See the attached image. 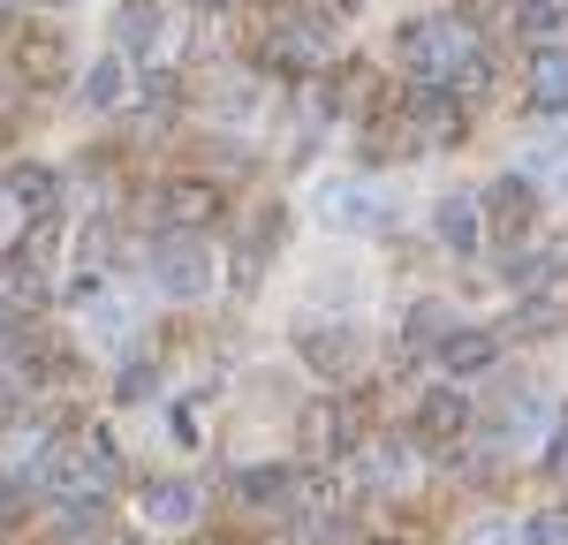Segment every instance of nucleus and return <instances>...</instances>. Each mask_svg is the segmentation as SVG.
Wrapping results in <instances>:
<instances>
[{
  "instance_id": "f257e3e1",
  "label": "nucleus",
  "mask_w": 568,
  "mask_h": 545,
  "mask_svg": "<svg viewBox=\"0 0 568 545\" xmlns=\"http://www.w3.org/2000/svg\"><path fill=\"white\" fill-rule=\"evenodd\" d=\"M402 53H409V69H417L425 84H455V69L478 61V39H470V23L433 16V23H409V31H402Z\"/></svg>"
},
{
  "instance_id": "f03ea898",
  "label": "nucleus",
  "mask_w": 568,
  "mask_h": 545,
  "mask_svg": "<svg viewBox=\"0 0 568 545\" xmlns=\"http://www.w3.org/2000/svg\"><path fill=\"white\" fill-rule=\"evenodd\" d=\"M311 213L334 235H372V227H387V189H372V182H326L311 197Z\"/></svg>"
},
{
  "instance_id": "7ed1b4c3",
  "label": "nucleus",
  "mask_w": 568,
  "mask_h": 545,
  "mask_svg": "<svg viewBox=\"0 0 568 545\" xmlns=\"http://www.w3.org/2000/svg\"><path fill=\"white\" fill-rule=\"evenodd\" d=\"M152 272H160V296H182V304H197V296L213 288V258H205L197 235H168V243L152 250Z\"/></svg>"
},
{
  "instance_id": "20e7f679",
  "label": "nucleus",
  "mask_w": 568,
  "mask_h": 545,
  "mask_svg": "<svg viewBox=\"0 0 568 545\" xmlns=\"http://www.w3.org/2000/svg\"><path fill=\"white\" fill-rule=\"evenodd\" d=\"M296 349H304L318 371H349V363L364 357V333L342 318V326H311V333H296Z\"/></svg>"
},
{
  "instance_id": "39448f33",
  "label": "nucleus",
  "mask_w": 568,
  "mask_h": 545,
  "mask_svg": "<svg viewBox=\"0 0 568 545\" xmlns=\"http://www.w3.org/2000/svg\"><path fill=\"white\" fill-rule=\"evenodd\" d=\"M524 182H538L546 197H568V130L538 136V144L524 152Z\"/></svg>"
},
{
  "instance_id": "423d86ee",
  "label": "nucleus",
  "mask_w": 568,
  "mask_h": 545,
  "mask_svg": "<svg viewBox=\"0 0 568 545\" xmlns=\"http://www.w3.org/2000/svg\"><path fill=\"white\" fill-rule=\"evenodd\" d=\"M144 523H160V531H182V523H197V485H182V477H160V485H144Z\"/></svg>"
},
{
  "instance_id": "0eeeda50",
  "label": "nucleus",
  "mask_w": 568,
  "mask_h": 545,
  "mask_svg": "<svg viewBox=\"0 0 568 545\" xmlns=\"http://www.w3.org/2000/svg\"><path fill=\"white\" fill-rule=\"evenodd\" d=\"M530 106L546 114V106H568V45H546L538 53V69H530Z\"/></svg>"
},
{
  "instance_id": "6e6552de",
  "label": "nucleus",
  "mask_w": 568,
  "mask_h": 545,
  "mask_svg": "<svg viewBox=\"0 0 568 545\" xmlns=\"http://www.w3.org/2000/svg\"><path fill=\"white\" fill-rule=\"evenodd\" d=\"M433 227H439L447 250H478V213H470V197H439Z\"/></svg>"
},
{
  "instance_id": "1a4fd4ad",
  "label": "nucleus",
  "mask_w": 568,
  "mask_h": 545,
  "mask_svg": "<svg viewBox=\"0 0 568 545\" xmlns=\"http://www.w3.org/2000/svg\"><path fill=\"white\" fill-rule=\"evenodd\" d=\"M516 31L546 45L554 31H568V0H516Z\"/></svg>"
},
{
  "instance_id": "9d476101",
  "label": "nucleus",
  "mask_w": 568,
  "mask_h": 545,
  "mask_svg": "<svg viewBox=\"0 0 568 545\" xmlns=\"http://www.w3.org/2000/svg\"><path fill=\"white\" fill-rule=\"evenodd\" d=\"M311 454H349V417H342V409L326 402V409H311Z\"/></svg>"
},
{
  "instance_id": "9b49d317",
  "label": "nucleus",
  "mask_w": 568,
  "mask_h": 545,
  "mask_svg": "<svg viewBox=\"0 0 568 545\" xmlns=\"http://www.w3.org/2000/svg\"><path fill=\"white\" fill-rule=\"evenodd\" d=\"M152 31H160V8H152V0H136V8H122V23H114V45L152 53Z\"/></svg>"
},
{
  "instance_id": "f8f14e48",
  "label": "nucleus",
  "mask_w": 568,
  "mask_h": 545,
  "mask_svg": "<svg viewBox=\"0 0 568 545\" xmlns=\"http://www.w3.org/2000/svg\"><path fill=\"white\" fill-rule=\"evenodd\" d=\"M91 333H99V349H130V333H136V311L130 304H106V311H91Z\"/></svg>"
},
{
  "instance_id": "ddd939ff",
  "label": "nucleus",
  "mask_w": 568,
  "mask_h": 545,
  "mask_svg": "<svg viewBox=\"0 0 568 545\" xmlns=\"http://www.w3.org/2000/svg\"><path fill=\"white\" fill-rule=\"evenodd\" d=\"M439 349H447V371H485L500 341H493V333H455V341H439Z\"/></svg>"
},
{
  "instance_id": "4468645a",
  "label": "nucleus",
  "mask_w": 568,
  "mask_h": 545,
  "mask_svg": "<svg viewBox=\"0 0 568 545\" xmlns=\"http://www.w3.org/2000/svg\"><path fill=\"white\" fill-rule=\"evenodd\" d=\"M463 417H470V402L455 387H439L433 402H425V432H463Z\"/></svg>"
},
{
  "instance_id": "2eb2a0df",
  "label": "nucleus",
  "mask_w": 568,
  "mask_h": 545,
  "mask_svg": "<svg viewBox=\"0 0 568 545\" xmlns=\"http://www.w3.org/2000/svg\"><path fill=\"white\" fill-rule=\"evenodd\" d=\"M409 470H417L409 448H372V462H364V477H372V485H402Z\"/></svg>"
},
{
  "instance_id": "dca6fc26",
  "label": "nucleus",
  "mask_w": 568,
  "mask_h": 545,
  "mask_svg": "<svg viewBox=\"0 0 568 545\" xmlns=\"http://www.w3.org/2000/svg\"><path fill=\"white\" fill-rule=\"evenodd\" d=\"M114 99H130V69L122 61H99L91 69V106H114Z\"/></svg>"
},
{
  "instance_id": "f3484780",
  "label": "nucleus",
  "mask_w": 568,
  "mask_h": 545,
  "mask_svg": "<svg viewBox=\"0 0 568 545\" xmlns=\"http://www.w3.org/2000/svg\"><path fill=\"white\" fill-rule=\"evenodd\" d=\"M326 39H318V23H288V39H281V61H318Z\"/></svg>"
},
{
  "instance_id": "a211bd4d",
  "label": "nucleus",
  "mask_w": 568,
  "mask_h": 545,
  "mask_svg": "<svg viewBox=\"0 0 568 545\" xmlns=\"http://www.w3.org/2000/svg\"><path fill=\"white\" fill-rule=\"evenodd\" d=\"M524 545H568V523H561V515H530Z\"/></svg>"
},
{
  "instance_id": "6ab92c4d",
  "label": "nucleus",
  "mask_w": 568,
  "mask_h": 545,
  "mask_svg": "<svg viewBox=\"0 0 568 545\" xmlns=\"http://www.w3.org/2000/svg\"><path fill=\"white\" fill-rule=\"evenodd\" d=\"M281 493H288L281 470H251V477H243V500H281Z\"/></svg>"
},
{
  "instance_id": "aec40b11",
  "label": "nucleus",
  "mask_w": 568,
  "mask_h": 545,
  "mask_svg": "<svg viewBox=\"0 0 568 545\" xmlns=\"http://www.w3.org/2000/svg\"><path fill=\"white\" fill-rule=\"evenodd\" d=\"M8 189H16V197H45V189H53V175H45V167H16V175H8Z\"/></svg>"
},
{
  "instance_id": "412c9836",
  "label": "nucleus",
  "mask_w": 568,
  "mask_h": 545,
  "mask_svg": "<svg viewBox=\"0 0 568 545\" xmlns=\"http://www.w3.org/2000/svg\"><path fill=\"white\" fill-rule=\"evenodd\" d=\"M463 545H500V531H493V523H485V531H470V538Z\"/></svg>"
},
{
  "instance_id": "4be33fe9",
  "label": "nucleus",
  "mask_w": 568,
  "mask_h": 545,
  "mask_svg": "<svg viewBox=\"0 0 568 545\" xmlns=\"http://www.w3.org/2000/svg\"><path fill=\"white\" fill-rule=\"evenodd\" d=\"M0 227H8V189H0Z\"/></svg>"
}]
</instances>
